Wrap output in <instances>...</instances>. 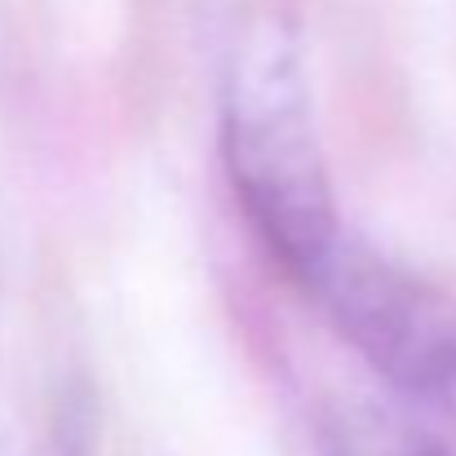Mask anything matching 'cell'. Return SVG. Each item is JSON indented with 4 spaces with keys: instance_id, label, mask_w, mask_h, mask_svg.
<instances>
[{
    "instance_id": "cell-1",
    "label": "cell",
    "mask_w": 456,
    "mask_h": 456,
    "mask_svg": "<svg viewBox=\"0 0 456 456\" xmlns=\"http://www.w3.org/2000/svg\"><path fill=\"white\" fill-rule=\"evenodd\" d=\"M222 155L253 231L302 284L337 244L341 213L289 58L266 53L235 76L222 116Z\"/></svg>"
},
{
    "instance_id": "cell-2",
    "label": "cell",
    "mask_w": 456,
    "mask_h": 456,
    "mask_svg": "<svg viewBox=\"0 0 456 456\" xmlns=\"http://www.w3.org/2000/svg\"><path fill=\"white\" fill-rule=\"evenodd\" d=\"M302 289L328 310L363 363L408 403L456 426V297L381 257L350 231L319 257Z\"/></svg>"
},
{
    "instance_id": "cell-3",
    "label": "cell",
    "mask_w": 456,
    "mask_h": 456,
    "mask_svg": "<svg viewBox=\"0 0 456 456\" xmlns=\"http://www.w3.org/2000/svg\"><path fill=\"white\" fill-rule=\"evenodd\" d=\"M332 452L337 456H456L448 444H439L435 435L408 430L399 421L386 417H359V421H341L332 430Z\"/></svg>"
}]
</instances>
